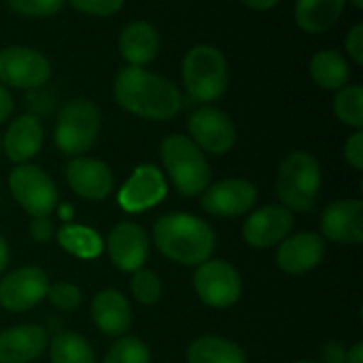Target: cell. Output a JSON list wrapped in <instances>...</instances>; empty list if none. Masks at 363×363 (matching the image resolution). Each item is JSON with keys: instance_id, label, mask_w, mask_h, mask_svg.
<instances>
[{"instance_id": "obj_38", "label": "cell", "mask_w": 363, "mask_h": 363, "mask_svg": "<svg viewBox=\"0 0 363 363\" xmlns=\"http://www.w3.org/2000/svg\"><path fill=\"white\" fill-rule=\"evenodd\" d=\"M13 108H14L13 96H11L9 91L0 84V124L6 123V121L9 119V116L13 113Z\"/></svg>"}, {"instance_id": "obj_23", "label": "cell", "mask_w": 363, "mask_h": 363, "mask_svg": "<svg viewBox=\"0 0 363 363\" xmlns=\"http://www.w3.org/2000/svg\"><path fill=\"white\" fill-rule=\"evenodd\" d=\"M346 0H298L294 18L301 30L308 34L325 32L339 20Z\"/></svg>"}, {"instance_id": "obj_35", "label": "cell", "mask_w": 363, "mask_h": 363, "mask_svg": "<svg viewBox=\"0 0 363 363\" xmlns=\"http://www.w3.org/2000/svg\"><path fill=\"white\" fill-rule=\"evenodd\" d=\"M346 50L351 59L362 66L363 64V25H354L346 38Z\"/></svg>"}, {"instance_id": "obj_14", "label": "cell", "mask_w": 363, "mask_h": 363, "mask_svg": "<svg viewBox=\"0 0 363 363\" xmlns=\"http://www.w3.org/2000/svg\"><path fill=\"white\" fill-rule=\"evenodd\" d=\"M167 183L162 170L155 165H140L119 191V204L128 213H142L163 201Z\"/></svg>"}, {"instance_id": "obj_31", "label": "cell", "mask_w": 363, "mask_h": 363, "mask_svg": "<svg viewBox=\"0 0 363 363\" xmlns=\"http://www.w3.org/2000/svg\"><path fill=\"white\" fill-rule=\"evenodd\" d=\"M46 296H48L50 303L59 311H77L78 305L82 303V291L71 282H55L48 287Z\"/></svg>"}, {"instance_id": "obj_45", "label": "cell", "mask_w": 363, "mask_h": 363, "mask_svg": "<svg viewBox=\"0 0 363 363\" xmlns=\"http://www.w3.org/2000/svg\"><path fill=\"white\" fill-rule=\"evenodd\" d=\"M294 363H315V362H294Z\"/></svg>"}, {"instance_id": "obj_19", "label": "cell", "mask_w": 363, "mask_h": 363, "mask_svg": "<svg viewBox=\"0 0 363 363\" xmlns=\"http://www.w3.org/2000/svg\"><path fill=\"white\" fill-rule=\"evenodd\" d=\"M48 346V333L35 325H23L0 332V363H28L41 357Z\"/></svg>"}, {"instance_id": "obj_26", "label": "cell", "mask_w": 363, "mask_h": 363, "mask_svg": "<svg viewBox=\"0 0 363 363\" xmlns=\"http://www.w3.org/2000/svg\"><path fill=\"white\" fill-rule=\"evenodd\" d=\"M57 241L64 250L80 259H94L103 252V241L99 234L85 225L66 223L57 233Z\"/></svg>"}, {"instance_id": "obj_18", "label": "cell", "mask_w": 363, "mask_h": 363, "mask_svg": "<svg viewBox=\"0 0 363 363\" xmlns=\"http://www.w3.org/2000/svg\"><path fill=\"white\" fill-rule=\"evenodd\" d=\"M325 255V240L315 233H301L282 241L277 252V264L282 272L301 275L314 269Z\"/></svg>"}, {"instance_id": "obj_13", "label": "cell", "mask_w": 363, "mask_h": 363, "mask_svg": "<svg viewBox=\"0 0 363 363\" xmlns=\"http://www.w3.org/2000/svg\"><path fill=\"white\" fill-rule=\"evenodd\" d=\"M293 225V211L284 206H266L248 216L243 225V238L252 247L269 248L286 240Z\"/></svg>"}, {"instance_id": "obj_24", "label": "cell", "mask_w": 363, "mask_h": 363, "mask_svg": "<svg viewBox=\"0 0 363 363\" xmlns=\"http://www.w3.org/2000/svg\"><path fill=\"white\" fill-rule=\"evenodd\" d=\"M188 363H247V354L238 344L222 337H201L186 353Z\"/></svg>"}, {"instance_id": "obj_40", "label": "cell", "mask_w": 363, "mask_h": 363, "mask_svg": "<svg viewBox=\"0 0 363 363\" xmlns=\"http://www.w3.org/2000/svg\"><path fill=\"white\" fill-rule=\"evenodd\" d=\"M346 363H363V344L358 342L347 351Z\"/></svg>"}, {"instance_id": "obj_37", "label": "cell", "mask_w": 363, "mask_h": 363, "mask_svg": "<svg viewBox=\"0 0 363 363\" xmlns=\"http://www.w3.org/2000/svg\"><path fill=\"white\" fill-rule=\"evenodd\" d=\"M346 347L340 342H328L323 350L325 363H346Z\"/></svg>"}, {"instance_id": "obj_32", "label": "cell", "mask_w": 363, "mask_h": 363, "mask_svg": "<svg viewBox=\"0 0 363 363\" xmlns=\"http://www.w3.org/2000/svg\"><path fill=\"white\" fill-rule=\"evenodd\" d=\"M6 2L14 13L32 18L52 16L64 6V0H6Z\"/></svg>"}, {"instance_id": "obj_28", "label": "cell", "mask_w": 363, "mask_h": 363, "mask_svg": "<svg viewBox=\"0 0 363 363\" xmlns=\"http://www.w3.org/2000/svg\"><path fill=\"white\" fill-rule=\"evenodd\" d=\"M333 112L344 124L353 128L363 126V87L362 85H346L339 89L333 99Z\"/></svg>"}, {"instance_id": "obj_44", "label": "cell", "mask_w": 363, "mask_h": 363, "mask_svg": "<svg viewBox=\"0 0 363 363\" xmlns=\"http://www.w3.org/2000/svg\"><path fill=\"white\" fill-rule=\"evenodd\" d=\"M0 151H2V137H0Z\"/></svg>"}, {"instance_id": "obj_29", "label": "cell", "mask_w": 363, "mask_h": 363, "mask_svg": "<svg viewBox=\"0 0 363 363\" xmlns=\"http://www.w3.org/2000/svg\"><path fill=\"white\" fill-rule=\"evenodd\" d=\"M103 363H151V351L137 337L117 340Z\"/></svg>"}, {"instance_id": "obj_21", "label": "cell", "mask_w": 363, "mask_h": 363, "mask_svg": "<svg viewBox=\"0 0 363 363\" xmlns=\"http://www.w3.org/2000/svg\"><path fill=\"white\" fill-rule=\"evenodd\" d=\"M91 314L98 328L108 337L123 335L131 325L130 301L116 289H105L96 294Z\"/></svg>"}, {"instance_id": "obj_11", "label": "cell", "mask_w": 363, "mask_h": 363, "mask_svg": "<svg viewBox=\"0 0 363 363\" xmlns=\"http://www.w3.org/2000/svg\"><path fill=\"white\" fill-rule=\"evenodd\" d=\"M188 130L197 147L211 155H223L230 151L236 142L233 121L215 106H202L195 110L188 121Z\"/></svg>"}, {"instance_id": "obj_5", "label": "cell", "mask_w": 363, "mask_h": 363, "mask_svg": "<svg viewBox=\"0 0 363 363\" xmlns=\"http://www.w3.org/2000/svg\"><path fill=\"white\" fill-rule=\"evenodd\" d=\"M183 82L194 101H216L229 84L225 57L213 46H195L183 60Z\"/></svg>"}, {"instance_id": "obj_30", "label": "cell", "mask_w": 363, "mask_h": 363, "mask_svg": "<svg viewBox=\"0 0 363 363\" xmlns=\"http://www.w3.org/2000/svg\"><path fill=\"white\" fill-rule=\"evenodd\" d=\"M131 291L140 303L152 305L162 296V282L151 269H137L131 279Z\"/></svg>"}, {"instance_id": "obj_33", "label": "cell", "mask_w": 363, "mask_h": 363, "mask_svg": "<svg viewBox=\"0 0 363 363\" xmlns=\"http://www.w3.org/2000/svg\"><path fill=\"white\" fill-rule=\"evenodd\" d=\"M71 6L91 16H110L123 7L124 0H69Z\"/></svg>"}, {"instance_id": "obj_34", "label": "cell", "mask_w": 363, "mask_h": 363, "mask_svg": "<svg viewBox=\"0 0 363 363\" xmlns=\"http://www.w3.org/2000/svg\"><path fill=\"white\" fill-rule=\"evenodd\" d=\"M344 158L354 170H363V133L351 135L344 145Z\"/></svg>"}, {"instance_id": "obj_15", "label": "cell", "mask_w": 363, "mask_h": 363, "mask_svg": "<svg viewBox=\"0 0 363 363\" xmlns=\"http://www.w3.org/2000/svg\"><path fill=\"white\" fill-rule=\"evenodd\" d=\"M326 240L342 245H360L363 241V204L358 199H344L330 204L321 218Z\"/></svg>"}, {"instance_id": "obj_3", "label": "cell", "mask_w": 363, "mask_h": 363, "mask_svg": "<svg viewBox=\"0 0 363 363\" xmlns=\"http://www.w3.org/2000/svg\"><path fill=\"white\" fill-rule=\"evenodd\" d=\"M162 162L183 197H197L208 188L211 172L206 156L191 138L170 135L162 144Z\"/></svg>"}, {"instance_id": "obj_10", "label": "cell", "mask_w": 363, "mask_h": 363, "mask_svg": "<svg viewBox=\"0 0 363 363\" xmlns=\"http://www.w3.org/2000/svg\"><path fill=\"white\" fill-rule=\"evenodd\" d=\"M50 280L38 266H23L0 280V307L9 312H25L46 296Z\"/></svg>"}, {"instance_id": "obj_39", "label": "cell", "mask_w": 363, "mask_h": 363, "mask_svg": "<svg viewBox=\"0 0 363 363\" xmlns=\"http://www.w3.org/2000/svg\"><path fill=\"white\" fill-rule=\"evenodd\" d=\"M243 4H247L248 7L255 11H268L279 4V0H243Z\"/></svg>"}, {"instance_id": "obj_22", "label": "cell", "mask_w": 363, "mask_h": 363, "mask_svg": "<svg viewBox=\"0 0 363 363\" xmlns=\"http://www.w3.org/2000/svg\"><path fill=\"white\" fill-rule=\"evenodd\" d=\"M160 48L158 30L147 21H133L126 25L119 35L121 55L130 66L142 67L151 62Z\"/></svg>"}, {"instance_id": "obj_1", "label": "cell", "mask_w": 363, "mask_h": 363, "mask_svg": "<svg viewBox=\"0 0 363 363\" xmlns=\"http://www.w3.org/2000/svg\"><path fill=\"white\" fill-rule=\"evenodd\" d=\"M113 96L124 110L151 121L172 119L183 105L172 82L135 66L119 71L113 84Z\"/></svg>"}, {"instance_id": "obj_7", "label": "cell", "mask_w": 363, "mask_h": 363, "mask_svg": "<svg viewBox=\"0 0 363 363\" xmlns=\"http://www.w3.org/2000/svg\"><path fill=\"white\" fill-rule=\"evenodd\" d=\"M9 188L18 204L34 218L48 216L59 201V191L52 177L35 165H18L13 169Z\"/></svg>"}, {"instance_id": "obj_43", "label": "cell", "mask_w": 363, "mask_h": 363, "mask_svg": "<svg viewBox=\"0 0 363 363\" xmlns=\"http://www.w3.org/2000/svg\"><path fill=\"white\" fill-rule=\"evenodd\" d=\"M351 2H353L354 6L358 7V9H362V7H363V0H351Z\"/></svg>"}, {"instance_id": "obj_42", "label": "cell", "mask_w": 363, "mask_h": 363, "mask_svg": "<svg viewBox=\"0 0 363 363\" xmlns=\"http://www.w3.org/2000/svg\"><path fill=\"white\" fill-rule=\"evenodd\" d=\"M60 215H62V218H71V216H73V213H71V206H66L64 204L62 208H60Z\"/></svg>"}, {"instance_id": "obj_25", "label": "cell", "mask_w": 363, "mask_h": 363, "mask_svg": "<svg viewBox=\"0 0 363 363\" xmlns=\"http://www.w3.org/2000/svg\"><path fill=\"white\" fill-rule=\"evenodd\" d=\"M311 74L315 84L328 91H339L350 82V66L335 50L318 52L311 60Z\"/></svg>"}, {"instance_id": "obj_9", "label": "cell", "mask_w": 363, "mask_h": 363, "mask_svg": "<svg viewBox=\"0 0 363 363\" xmlns=\"http://www.w3.org/2000/svg\"><path fill=\"white\" fill-rule=\"evenodd\" d=\"M194 287L206 305L227 308L240 300L241 279L234 266L225 261H206L194 275Z\"/></svg>"}, {"instance_id": "obj_17", "label": "cell", "mask_w": 363, "mask_h": 363, "mask_svg": "<svg viewBox=\"0 0 363 363\" xmlns=\"http://www.w3.org/2000/svg\"><path fill=\"white\" fill-rule=\"evenodd\" d=\"M66 179L71 190L87 201H101L113 188V176L108 167L99 160L84 156L67 163Z\"/></svg>"}, {"instance_id": "obj_4", "label": "cell", "mask_w": 363, "mask_h": 363, "mask_svg": "<svg viewBox=\"0 0 363 363\" xmlns=\"http://www.w3.org/2000/svg\"><path fill=\"white\" fill-rule=\"evenodd\" d=\"M321 188L319 163L311 152H291L277 176V195L289 211L308 213L318 202Z\"/></svg>"}, {"instance_id": "obj_20", "label": "cell", "mask_w": 363, "mask_h": 363, "mask_svg": "<svg viewBox=\"0 0 363 363\" xmlns=\"http://www.w3.org/2000/svg\"><path fill=\"white\" fill-rule=\"evenodd\" d=\"M43 145L41 121L32 113L14 119L2 138V149L14 163H23L34 158Z\"/></svg>"}, {"instance_id": "obj_27", "label": "cell", "mask_w": 363, "mask_h": 363, "mask_svg": "<svg viewBox=\"0 0 363 363\" xmlns=\"http://www.w3.org/2000/svg\"><path fill=\"white\" fill-rule=\"evenodd\" d=\"M52 363H96L92 347L74 332H60L52 340Z\"/></svg>"}, {"instance_id": "obj_36", "label": "cell", "mask_w": 363, "mask_h": 363, "mask_svg": "<svg viewBox=\"0 0 363 363\" xmlns=\"http://www.w3.org/2000/svg\"><path fill=\"white\" fill-rule=\"evenodd\" d=\"M53 234V223L50 222L48 216H39L30 223V236L38 243H46Z\"/></svg>"}, {"instance_id": "obj_6", "label": "cell", "mask_w": 363, "mask_h": 363, "mask_svg": "<svg viewBox=\"0 0 363 363\" xmlns=\"http://www.w3.org/2000/svg\"><path fill=\"white\" fill-rule=\"evenodd\" d=\"M101 128L99 110L91 99H71L60 110L55 126V144L60 152L78 156L96 144Z\"/></svg>"}, {"instance_id": "obj_41", "label": "cell", "mask_w": 363, "mask_h": 363, "mask_svg": "<svg viewBox=\"0 0 363 363\" xmlns=\"http://www.w3.org/2000/svg\"><path fill=\"white\" fill-rule=\"evenodd\" d=\"M9 264V247H7L6 238L0 234V273L7 268Z\"/></svg>"}, {"instance_id": "obj_8", "label": "cell", "mask_w": 363, "mask_h": 363, "mask_svg": "<svg viewBox=\"0 0 363 363\" xmlns=\"http://www.w3.org/2000/svg\"><path fill=\"white\" fill-rule=\"evenodd\" d=\"M52 74L48 59L27 46L0 50V84L16 89H38Z\"/></svg>"}, {"instance_id": "obj_12", "label": "cell", "mask_w": 363, "mask_h": 363, "mask_svg": "<svg viewBox=\"0 0 363 363\" xmlns=\"http://www.w3.org/2000/svg\"><path fill=\"white\" fill-rule=\"evenodd\" d=\"M257 202V190L245 179H225L206 188L202 208L215 216H240L250 211Z\"/></svg>"}, {"instance_id": "obj_16", "label": "cell", "mask_w": 363, "mask_h": 363, "mask_svg": "<svg viewBox=\"0 0 363 363\" xmlns=\"http://www.w3.org/2000/svg\"><path fill=\"white\" fill-rule=\"evenodd\" d=\"M149 238L138 223H117L108 236V255L123 272H137L147 261Z\"/></svg>"}, {"instance_id": "obj_2", "label": "cell", "mask_w": 363, "mask_h": 363, "mask_svg": "<svg viewBox=\"0 0 363 363\" xmlns=\"http://www.w3.org/2000/svg\"><path fill=\"white\" fill-rule=\"evenodd\" d=\"M155 243L170 261L197 266L209 261L215 250V233L204 220L184 213L163 215L155 223Z\"/></svg>"}]
</instances>
